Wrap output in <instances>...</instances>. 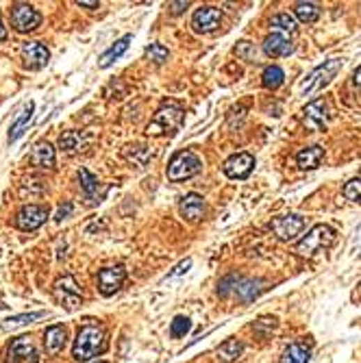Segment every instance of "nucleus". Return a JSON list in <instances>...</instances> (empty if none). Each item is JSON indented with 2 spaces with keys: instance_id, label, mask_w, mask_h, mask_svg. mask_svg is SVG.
Instances as JSON below:
<instances>
[{
  "instance_id": "1",
  "label": "nucleus",
  "mask_w": 361,
  "mask_h": 363,
  "mask_svg": "<svg viewBox=\"0 0 361 363\" xmlns=\"http://www.w3.org/2000/svg\"><path fill=\"white\" fill-rule=\"evenodd\" d=\"M105 348H107V333H105V329L87 324L77 333L72 355H75L77 361H89V359H94L96 355L105 353Z\"/></svg>"
},
{
  "instance_id": "2",
  "label": "nucleus",
  "mask_w": 361,
  "mask_h": 363,
  "mask_svg": "<svg viewBox=\"0 0 361 363\" xmlns=\"http://www.w3.org/2000/svg\"><path fill=\"white\" fill-rule=\"evenodd\" d=\"M333 242H335V231L329 224H316L296 244V252L300 257H314V255H318V252L327 250Z\"/></svg>"
},
{
  "instance_id": "3",
  "label": "nucleus",
  "mask_w": 361,
  "mask_h": 363,
  "mask_svg": "<svg viewBox=\"0 0 361 363\" xmlns=\"http://www.w3.org/2000/svg\"><path fill=\"white\" fill-rule=\"evenodd\" d=\"M180 124H183V109L176 105H164L155 111L153 120L146 126V133L153 137H159V135L176 131Z\"/></svg>"
},
{
  "instance_id": "4",
  "label": "nucleus",
  "mask_w": 361,
  "mask_h": 363,
  "mask_svg": "<svg viewBox=\"0 0 361 363\" xmlns=\"http://www.w3.org/2000/svg\"><path fill=\"white\" fill-rule=\"evenodd\" d=\"M341 70V59H329V61H324L322 65H318L309 77H307L305 85H302V96L305 98H314L318 96L324 87H327L335 75Z\"/></svg>"
},
{
  "instance_id": "5",
  "label": "nucleus",
  "mask_w": 361,
  "mask_h": 363,
  "mask_svg": "<svg viewBox=\"0 0 361 363\" xmlns=\"http://www.w3.org/2000/svg\"><path fill=\"white\" fill-rule=\"evenodd\" d=\"M203 170V161L198 159L192 150H180L172 157L170 166H168V178L172 183H178V180H187L192 176H196Z\"/></svg>"
},
{
  "instance_id": "6",
  "label": "nucleus",
  "mask_w": 361,
  "mask_h": 363,
  "mask_svg": "<svg viewBox=\"0 0 361 363\" xmlns=\"http://www.w3.org/2000/svg\"><path fill=\"white\" fill-rule=\"evenodd\" d=\"M52 296H55V300L68 311H75L83 300L81 287L77 285L75 277H70V275L55 283V287H52Z\"/></svg>"
},
{
  "instance_id": "7",
  "label": "nucleus",
  "mask_w": 361,
  "mask_h": 363,
  "mask_svg": "<svg viewBox=\"0 0 361 363\" xmlns=\"http://www.w3.org/2000/svg\"><path fill=\"white\" fill-rule=\"evenodd\" d=\"M11 24L17 33H29L35 31L42 24V13L35 9L33 5L17 3L11 7Z\"/></svg>"
},
{
  "instance_id": "8",
  "label": "nucleus",
  "mask_w": 361,
  "mask_h": 363,
  "mask_svg": "<svg viewBox=\"0 0 361 363\" xmlns=\"http://www.w3.org/2000/svg\"><path fill=\"white\" fill-rule=\"evenodd\" d=\"M270 229H272V233L277 235L279 240L292 242V240H296L298 235L305 231V217L302 215H296V213L281 215V217H275V220L270 222Z\"/></svg>"
},
{
  "instance_id": "9",
  "label": "nucleus",
  "mask_w": 361,
  "mask_h": 363,
  "mask_svg": "<svg viewBox=\"0 0 361 363\" xmlns=\"http://www.w3.org/2000/svg\"><path fill=\"white\" fill-rule=\"evenodd\" d=\"M48 209L42 205H26L17 211L15 215V226L20 231H38L48 220Z\"/></svg>"
},
{
  "instance_id": "10",
  "label": "nucleus",
  "mask_w": 361,
  "mask_h": 363,
  "mask_svg": "<svg viewBox=\"0 0 361 363\" xmlns=\"http://www.w3.org/2000/svg\"><path fill=\"white\" fill-rule=\"evenodd\" d=\"M124 279H126V270L122 265L102 268L98 272V292L102 296H114L118 289L122 287Z\"/></svg>"
},
{
  "instance_id": "11",
  "label": "nucleus",
  "mask_w": 361,
  "mask_h": 363,
  "mask_svg": "<svg viewBox=\"0 0 361 363\" xmlns=\"http://www.w3.org/2000/svg\"><path fill=\"white\" fill-rule=\"evenodd\" d=\"M329 120V107L324 100H314L305 107L302 111V124L307 131H322Z\"/></svg>"
},
{
  "instance_id": "12",
  "label": "nucleus",
  "mask_w": 361,
  "mask_h": 363,
  "mask_svg": "<svg viewBox=\"0 0 361 363\" xmlns=\"http://www.w3.org/2000/svg\"><path fill=\"white\" fill-rule=\"evenodd\" d=\"M222 24V11L215 7H201L196 9L192 17V26L196 33H213Z\"/></svg>"
},
{
  "instance_id": "13",
  "label": "nucleus",
  "mask_w": 361,
  "mask_h": 363,
  "mask_svg": "<svg viewBox=\"0 0 361 363\" xmlns=\"http://www.w3.org/2000/svg\"><path fill=\"white\" fill-rule=\"evenodd\" d=\"M255 168V157L248 153H238L224 161V174L229 178H246Z\"/></svg>"
},
{
  "instance_id": "14",
  "label": "nucleus",
  "mask_w": 361,
  "mask_h": 363,
  "mask_svg": "<svg viewBox=\"0 0 361 363\" xmlns=\"http://www.w3.org/2000/svg\"><path fill=\"white\" fill-rule=\"evenodd\" d=\"M22 59H24L26 68L42 70V68H46V63L50 59V52L42 42H24L22 44Z\"/></svg>"
},
{
  "instance_id": "15",
  "label": "nucleus",
  "mask_w": 361,
  "mask_h": 363,
  "mask_svg": "<svg viewBox=\"0 0 361 363\" xmlns=\"http://www.w3.org/2000/svg\"><path fill=\"white\" fill-rule=\"evenodd\" d=\"M178 211L180 215L185 217L187 222H198L205 217V211H207V205H205V198L198 196V194H187L183 201L178 205Z\"/></svg>"
},
{
  "instance_id": "16",
  "label": "nucleus",
  "mask_w": 361,
  "mask_h": 363,
  "mask_svg": "<svg viewBox=\"0 0 361 363\" xmlns=\"http://www.w3.org/2000/svg\"><path fill=\"white\" fill-rule=\"evenodd\" d=\"M263 52L268 57H287V54L294 52L292 40L283 33H272L263 40Z\"/></svg>"
},
{
  "instance_id": "17",
  "label": "nucleus",
  "mask_w": 361,
  "mask_h": 363,
  "mask_svg": "<svg viewBox=\"0 0 361 363\" xmlns=\"http://www.w3.org/2000/svg\"><path fill=\"white\" fill-rule=\"evenodd\" d=\"M31 166L35 168H52L55 166V148L48 141H38L29 155Z\"/></svg>"
},
{
  "instance_id": "18",
  "label": "nucleus",
  "mask_w": 361,
  "mask_h": 363,
  "mask_svg": "<svg viewBox=\"0 0 361 363\" xmlns=\"http://www.w3.org/2000/svg\"><path fill=\"white\" fill-rule=\"evenodd\" d=\"M92 139V135L87 133H81V131H66L61 137H59V148L61 153H68V155H75L79 150H83L87 146V141Z\"/></svg>"
},
{
  "instance_id": "19",
  "label": "nucleus",
  "mask_w": 361,
  "mask_h": 363,
  "mask_svg": "<svg viewBox=\"0 0 361 363\" xmlns=\"http://www.w3.org/2000/svg\"><path fill=\"white\" fill-rule=\"evenodd\" d=\"M79 180H81V187L85 192V198L89 203H100V198H102V192H100V180L89 172L85 168L79 170Z\"/></svg>"
},
{
  "instance_id": "20",
  "label": "nucleus",
  "mask_w": 361,
  "mask_h": 363,
  "mask_svg": "<svg viewBox=\"0 0 361 363\" xmlns=\"http://www.w3.org/2000/svg\"><path fill=\"white\" fill-rule=\"evenodd\" d=\"M44 346H46L48 355H57L63 350V346H66V329L63 326H59V324L48 326L46 333H44Z\"/></svg>"
},
{
  "instance_id": "21",
  "label": "nucleus",
  "mask_w": 361,
  "mask_h": 363,
  "mask_svg": "<svg viewBox=\"0 0 361 363\" xmlns=\"http://www.w3.org/2000/svg\"><path fill=\"white\" fill-rule=\"evenodd\" d=\"M324 159V148L322 146H309V148H302L296 155V163L300 170H314L318 168Z\"/></svg>"
},
{
  "instance_id": "22",
  "label": "nucleus",
  "mask_w": 361,
  "mask_h": 363,
  "mask_svg": "<svg viewBox=\"0 0 361 363\" xmlns=\"http://www.w3.org/2000/svg\"><path fill=\"white\" fill-rule=\"evenodd\" d=\"M33 109H35V102L29 100V102L24 105V109H22V114L17 116L15 122L11 124V129H9V144H13V141H17V139L22 137L24 129H26L29 122H31V118H33Z\"/></svg>"
},
{
  "instance_id": "23",
  "label": "nucleus",
  "mask_w": 361,
  "mask_h": 363,
  "mask_svg": "<svg viewBox=\"0 0 361 363\" xmlns=\"http://www.w3.org/2000/svg\"><path fill=\"white\" fill-rule=\"evenodd\" d=\"M309 357H312L309 346L302 343V341H294V343H290V346L283 350L281 363H307V361H309Z\"/></svg>"
},
{
  "instance_id": "24",
  "label": "nucleus",
  "mask_w": 361,
  "mask_h": 363,
  "mask_svg": "<svg viewBox=\"0 0 361 363\" xmlns=\"http://www.w3.org/2000/svg\"><path fill=\"white\" fill-rule=\"evenodd\" d=\"M133 40V35H124V38H120L109 50H105L102 52V57H100V68H109L116 59H120L122 54L129 50V44Z\"/></svg>"
},
{
  "instance_id": "25",
  "label": "nucleus",
  "mask_w": 361,
  "mask_h": 363,
  "mask_svg": "<svg viewBox=\"0 0 361 363\" xmlns=\"http://www.w3.org/2000/svg\"><path fill=\"white\" fill-rule=\"evenodd\" d=\"M29 357H35V350H33V343L29 337H17L13 339L11 348H9V363H17L20 359H29Z\"/></svg>"
},
{
  "instance_id": "26",
  "label": "nucleus",
  "mask_w": 361,
  "mask_h": 363,
  "mask_svg": "<svg viewBox=\"0 0 361 363\" xmlns=\"http://www.w3.org/2000/svg\"><path fill=\"white\" fill-rule=\"evenodd\" d=\"M242 353H244V343L238 341L236 337H231L218 348V359L224 361V363H233V361H238L242 357Z\"/></svg>"
},
{
  "instance_id": "27",
  "label": "nucleus",
  "mask_w": 361,
  "mask_h": 363,
  "mask_svg": "<svg viewBox=\"0 0 361 363\" xmlns=\"http://www.w3.org/2000/svg\"><path fill=\"white\" fill-rule=\"evenodd\" d=\"M124 157L129 159L133 166L144 168L153 159V150L148 146H144V144H135V146H129V148L124 150Z\"/></svg>"
},
{
  "instance_id": "28",
  "label": "nucleus",
  "mask_w": 361,
  "mask_h": 363,
  "mask_svg": "<svg viewBox=\"0 0 361 363\" xmlns=\"http://www.w3.org/2000/svg\"><path fill=\"white\" fill-rule=\"evenodd\" d=\"M270 26L275 29V33H283V35L296 33V20L290 13H277L272 17V22H270Z\"/></svg>"
},
{
  "instance_id": "29",
  "label": "nucleus",
  "mask_w": 361,
  "mask_h": 363,
  "mask_svg": "<svg viewBox=\"0 0 361 363\" xmlns=\"http://www.w3.org/2000/svg\"><path fill=\"white\" fill-rule=\"evenodd\" d=\"M283 79H285V75H283V70H281L279 65H268V68L263 70V75H261V83H263L266 89H277V87H281V85H283Z\"/></svg>"
},
{
  "instance_id": "30",
  "label": "nucleus",
  "mask_w": 361,
  "mask_h": 363,
  "mask_svg": "<svg viewBox=\"0 0 361 363\" xmlns=\"http://www.w3.org/2000/svg\"><path fill=\"white\" fill-rule=\"evenodd\" d=\"M294 11H296V15H298V20L305 22V24L316 22L318 15H320V9H318V5H314V3H298Z\"/></svg>"
},
{
  "instance_id": "31",
  "label": "nucleus",
  "mask_w": 361,
  "mask_h": 363,
  "mask_svg": "<svg viewBox=\"0 0 361 363\" xmlns=\"http://www.w3.org/2000/svg\"><path fill=\"white\" fill-rule=\"evenodd\" d=\"M236 54L240 59L248 61V63H257L259 61V48L252 42H240L236 46Z\"/></svg>"
},
{
  "instance_id": "32",
  "label": "nucleus",
  "mask_w": 361,
  "mask_h": 363,
  "mask_svg": "<svg viewBox=\"0 0 361 363\" xmlns=\"http://www.w3.org/2000/svg\"><path fill=\"white\" fill-rule=\"evenodd\" d=\"M146 57H148L153 63L161 65V63H166V61H168L170 52H168V48H166L164 44H151V46L146 48Z\"/></svg>"
},
{
  "instance_id": "33",
  "label": "nucleus",
  "mask_w": 361,
  "mask_h": 363,
  "mask_svg": "<svg viewBox=\"0 0 361 363\" xmlns=\"http://www.w3.org/2000/svg\"><path fill=\"white\" fill-rule=\"evenodd\" d=\"M42 316H44V311H33V314H22V316H13V318L5 320V324H3V329H15V326H24V324H29V322H33V320H38V318H42Z\"/></svg>"
},
{
  "instance_id": "34",
  "label": "nucleus",
  "mask_w": 361,
  "mask_h": 363,
  "mask_svg": "<svg viewBox=\"0 0 361 363\" xmlns=\"http://www.w3.org/2000/svg\"><path fill=\"white\" fill-rule=\"evenodd\" d=\"M190 329H192L190 318L176 316V318L172 320V324H170V335H172V337H183L185 333H190Z\"/></svg>"
},
{
  "instance_id": "35",
  "label": "nucleus",
  "mask_w": 361,
  "mask_h": 363,
  "mask_svg": "<svg viewBox=\"0 0 361 363\" xmlns=\"http://www.w3.org/2000/svg\"><path fill=\"white\" fill-rule=\"evenodd\" d=\"M344 198L353 203H361V178H353L344 185Z\"/></svg>"
},
{
  "instance_id": "36",
  "label": "nucleus",
  "mask_w": 361,
  "mask_h": 363,
  "mask_svg": "<svg viewBox=\"0 0 361 363\" xmlns=\"http://www.w3.org/2000/svg\"><path fill=\"white\" fill-rule=\"evenodd\" d=\"M192 268V259H185V261H180L176 268H174V272H170L168 275V281H172V279H176V277H180V275H185V272Z\"/></svg>"
},
{
  "instance_id": "37",
  "label": "nucleus",
  "mask_w": 361,
  "mask_h": 363,
  "mask_svg": "<svg viewBox=\"0 0 361 363\" xmlns=\"http://www.w3.org/2000/svg\"><path fill=\"white\" fill-rule=\"evenodd\" d=\"M72 213V203H66L63 207H59V211H57V215H55V220H63V217H68Z\"/></svg>"
},
{
  "instance_id": "38",
  "label": "nucleus",
  "mask_w": 361,
  "mask_h": 363,
  "mask_svg": "<svg viewBox=\"0 0 361 363\" xmlns=\"http://www.w3.org/2000/svg\"><path fill=\"white\" fill-rule=\"evenodd\" d=\"M187 7H190V3H170V11H172L174 15L183 13V11H185Z\"/></svg>"
},
{
  "instance_id": "39",
  "label": "nucleus",
  "mask_w": 361,
  "mask_h": 363,
  "mask_svg": "<svg viewBox=\"0 0 361 363\" xmlns=\"http://www.w3.org/2000/svg\"><path fill=\"white\" fill-rule=\"evenodd\" d=\"M77 5H79V7H85V9H98V3H96V0H94V3H85V0L81 3V0H79Z\"/></svg>"
},
{
  "instance_id": "40",
  "label": "nucleus",
  "mask_w": 361,
  "mask_h": 363,
  "mask_svg": "<svg viewBox=\"0 0 361 363\" xmlns=\"http://www.w3.org/2000/svg\"><path fill=\"white\" fill-rule=\"evenodd\" d=\"M353 83H355L357 87H361V68H357V70H355V75H353Z\"/></svg>"
},
{
  "instance_id": "41",
  "label": "nucleus",
  "mask_w": 361,
  "mask_h": 363,
  "mask_svg": "<svg viewBox=\"0 0 361 363\" xmlns=\"http://www.w3.org/2000/svg\"><path fill=\"white\" fill-rule=\"evenodd\" d=\"M7 40V26L3 24V20H0V42Z\"/></svg>"
},
{
  "instance_id": "42",
  "label": "nucleus",
  "mask_w": 361,
  "mask_h": 363,
  "mask_svg": "<svg viewBox=\"0 0 361 363\" xmlns=\"http://www.w3.org/2000/svg\"><path fill=\"white\" fill-rule=\"evenodd\" d=\"M0 309H7V304H3V302H0Z\"/></svg>"
},
{
  "instance_id": "43",
  "label": "nucleus",
  "mask_w": 361,
  "mask_h": 363,
  "mask_svg": "<svg viewBox=\"0 0 361 363\" xmlns=\"http://www.w3.org/2000/svg\"><path fill=\"white\" fill-rule=\"evenodd\" d=\"M94 363H105V361H94Z\"/></svg>"
}]
</instances>
